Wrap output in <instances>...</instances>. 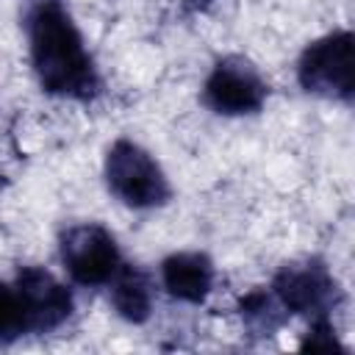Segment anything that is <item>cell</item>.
<instances>
[{
    "mask_svg": "<svg viewBox=\"0 0 355 355\" xmlns=\"http://www.w3.org/2000/svg\"><path fill=\"white\" fill-rule=\"evenodd\" d=\"M263 83L255 75V69L244 61L227 58L216 64L205 83L208 103L222 114H247L255 111L263 103Z\"/></svg>",
    "mask_w": 355,
    "mask_h": 355,
    "instance_id": "obj_5",
    "label": "cell"
},
{
    "mask_svg": "<svg viewBox=\"0 0 355 355\" xmlns=\"http://www.w3.org/2000/svg\"><path fill=\"white\" fill-rule=\"evenodd\" d=\"M114 305L125 319L144 322L147 313H150V286H147V280L139 272L128 269L114 286Z\"/></svg>",
    "mask_w": 355,
    "mask_h": 355,
    "instance_id": "obj_9",
    "label": "cell"
},
{
    "mask_svg": "<svg viewBox=\"0 0 355 355\" xmlns=\"http://www.w3.org/2000/svg\"><path fill=\"white\" fill-rule=\"evenodd\" d=\"M275 288H277L280 300L286 302V308H291L297 313H308V311H319L324 305L333 286L322 269L305 266V269H283Z\"/></svg>",
    "mask_w": 355,
    "mask_h": 355,
    "instance_id": "obj_8",
    "label": "cell"
},
{
    "mask_svg": "<svg viewBox=\"0 0 355 355\" xmlns=\"http://www.w3.org/2000/svg\"><path fill=\"white\" fill-rule=\"evenodd\" d=\"M61 261L69 275L83 286H100L114 277L119 252L100 225H75L61 239Z\"/></svg>",
    "mask_w": 355,
    "mask_h": 355,
    "instance_id": "obj_4",
    "label": "cell"
},
{
    "mask_svg": "<svg viewBox=\"0 0 355 355\" xmlns=\"http://www.w3.org/2000/svg\"><path fill=\"white\" fill-rule=\"evenodd\" d=\"M31 53L42 86L53 94H89L92 61L72 19L58 6H42L31 17Z\"/></svg>",
    "mask_w": 355,
    "mask_h": 355,
    "instance_id": "obj_1",
    "label": "cell"
},
{
    "mask_svg": "<svg viewBox=\"0 0 355 355\" xmlns=\"http://www.w3.org/2000/svg\"><path fill=\"white\" fill-rule=\"evenodd\" d=\"M25 330H31V324H28V313H25L17 286L11 288L0 283V341H14Z\"/></svg>",
    "mask_w": 355,
    "mask_h": 355,
    "instance_id": "obj_10",
    "label": "cell"
},
{
    "mask_svg": "<svg viewBox=\"0 0 355 355\" xmlns=\"http://www.w3.org/2000/svg\"><path fill=\"white\" fill-rule=\"evenodd\" d=\"M214 280L211 261L197 252H180L164 261V286L172 297L186 302H200Z\"/></svg>",
    "mask_w": 355,
    "mask_h": 355,
    "instance_id": "obj_7",
    "label": "cell"
},
{
    "mask_svg": "<svg viewBox=\"0 0 355 355\" xmlns=\"http://www.w3.org/2000/svg\"><path fill=\"white\" fill-rule=\"evenodd\" d=\"M300 80L308 92L327 97H349L355 86L352 33L341 31L313 42L300 61Z\"/></svg>",
    "mask_w": 355,
    "mask_h": 355,
    "instance_id": "obj_3",
    "label": "cell"
},
{
    "mask_svg": "<svg viewBox=\"0 0 355 355\" xmlns=\"http://www.w3.org/2000/svg\"><path fill=\"white\" fill-rule=\"evenodd\" d=\"M17 291L28 313L31 330H50L61 324L69 311H72V297L69 291L42 269H22L17 277Z\"/></svg>",
    "mask_w": 355,
    "mask_h": 355,
    "instance_id": "obj_6",
    "label": "cell"
},
{
    "mask_svg": "<svg viewBox=\"0 0 355 355\" xmlns=\"http://www.w3.org/2000/svg\"><path fill=\"white\" fill-rule=\"evenodd\" d=\"M105 178L111 191L136 208H147V205H158L166 200L169 186L164 172L158 169V164L136 144L130 141H116L108 153L105 161Z\"/></svg>",
    "mask_w": 355,
    "mask_h": 355,
    "instance_id": "obj_2",
    "label": "cell"
}]
</instances>
